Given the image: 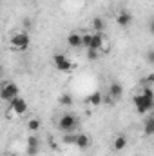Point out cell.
<instances>
[{"mask_svg":"<svg viewBox=\"0 0 154 156\" xmlns=\"http://www.w3.org/2000/svg\"><path fill=\"white\" fill-rule=\"evenodd\" d=\"M75 147H78V149H82V151L89 149V147H91V138H89V134H85V133H76Z\"/></svg>","mask_w":154,"mask_h":156,"instance_id":"cell-11","label":"cell"},{"mask_svg":"<svg viewBox=\"0 0 154 156\" xmlns=\"http://www.w3.org/2000/svg\"><path fill=\"white\" fill-rule=\"evenodd\" d=\"M56 127L62 133H75V129L78 127V116L73 115V113H64V115H60V118H58Z\"/></svg>","mask_w":154,"mask_h":156,"instance_id":"cell-2","label":"cell"},{"mask_svg":"<svg viewBox=\"0 0 154 156\" xmlns=\"http://www.w3.org/2000/svg\"><path fill=\"white\" fill-rule=\"evenodd\" d=\"M2 71H4V69H2V66H0V75H2Z\"/></svg>","mask_w":154,"mask_h":156,"instance_id":"cell-27","label":"cell"},{"mask_svg":"<svg viewBox=\"0 0 154 156\" xmlns=\"http://www.w3.org/2000/svg\"><path fill=\"white\" fill-rule=\"evenodd\" d=\"M154 105V100H151V98H145L143 94H136L134 96V107H136V111L140 113V115H145V113H149L151 109H152Z\"/></svg>","mask_w":154,"mask_h":156,"instance_id":"cell-5","label":"cell"},{"mask_svg":"<svg viewBox=\"0 0 154 156\" xmlns=\"http://www.w3.org/2000/svg\"><path fill=\"white\" fill-rule=\"evenodd\" d=\"M58 104H60L62 107H71V105L75 104V98H73L69 93H62L60 98H58Z\"/></svg>","mask_w":154,"mask_h":156,"instance_id":"cell-15","label":"cell"},{"mask_svg":"<svg viewBox=\"0 0 154 156\" xmlns=\"http://www.w3.org/2000/svg\"><path fill=\"white\" fill-rule=\"evenodd\" d=\"M127 147V136L125 134H116L113 140V149L114 151H123Z\"/></svg>","mask_w":154,"mask_h":156,"instance_id":"cell-13","label":"cell"},{"mask_svg":"<svg viewBox=\"0 0 154 156\" xmlns=\"http://www.w3.org/2000/svg\"><path fill=\"white\" fill-rule=\"evenodd\" d=\"M147 62H149V64H154V49H149V53H147Z\"/></svg>","mask_w":154,"mask_h":156,"instance_id":"cell-24","label":"cell"},{"mask_svg":"<svg viewBox=\"0 0 154 156\" xmlns=\"http://www.w3.org/2000/svg\"><path fill=\"white\" fill-rule=\"evenodd\" d=\"M75 140H76V133H64V136H62L64 145H75Z\"/></svg>","mask_w":154,"mask_h":156,"instance_id":"cell-19","label":"cell"},{"mask_svg":"<svg viewBox=\"0 0 154 156\" xmlns=\"http://www.w3.org/2000/svg\"><path fill=\"white\" fill-rule=\"evenodd\" d=\"M105 47V38H103V33H91V44H89V49L93 51H102ZM87 51V49H85Z\"/></svg>","mask_w":154,"mask_h":156,"instance_id":"cell-8","label":"cell"},{"mask_svg":"<svg viewBox=\"0 0 154 156\" xmlns=\"http://www.w3.org/2000/svg\"><path fill=\"white\" fill-rule=\"evenodd\" d=\"M107 93H109L111 100H120L123 96V85L120 82H111L109 87H107Z\"/></svg>","mask_w":154,"mask_h":156,"instance_id":"cell-9","label":"cell"},{"mask_svg":"<svg viewBox=\"0 0 154 156\" xmlns=\"http://www.w3.org/2000/svg\"><path fill=\"white\" fill-rule=\"evenodd\" d=\"M98 56H100V51H93V49H87V60H98Z\"/></svg>","mask_w":154,"mask_h":156,"instance_id":"cell-22","label":"cell"},{"mask_svg":"<svg viewBox=\"0 0 154 156\" xmlns=\"http://www.w3.org/2000/svg\"><path fill=\"white\" fill-rule=\"evenodd\" d=\"M91 44V33H82V49H89Z\"/></svg>","mask_w":154,"mask_h":156,"instance_id":"cell-20","label":"cell"},{"mask_svg":"<svg viewBox=\"0 0 154 156\" xmlns=\"http://www.w3.org/2000/svg\"><path fill=\"white\" fill-rule=\"evenodd\" d=\"M116 24L120 26V27H129L131 24H132V15L129 13V11H120L118 15H116Z\"/></svg>","mask_w":154,"mask_h":156,"instance_id":"cell-10","label":"cell"},{"mask_svg":"<svg viewBox=\"0 0 154 156\" xmlns=\"http://www.w3.org/2000/svg\"><path fill=\"white\" fill-rule=\"evenodd\" d=\"M143 133L147 134V136H152L154 134V118L149 116L145 120V125H143Z\"/></svg>","mask_w":154,"mask_h":156,"instance_id":"cell-18","label":"cell"},{"mask_svg":"<svg viewBox=\"0 0 154 156\" xmlns=\"http://www.w3.org/2000/svg\"><path fill=\"white\" fill-rule=\"evenodd\" d=\"M102 102H103V96H102V93H100V91L91 93V96L87 98V104H89L91 107H100V105H102Z\"/></svg>","mask_w":154,"mask_h":156,"instance_id":"cell-14","label":"cell"},{"mask_svg":"<svg viewBox=\"0 0 154 156\" xmlns=\"http://www.w3.org/2000/svg\"><path fill=\"white\" fill-rule=\"evenodd\" d=\"M53 66H54V69L60 71V73H69V71L73 69L71 58H69L67 55H64V53H54V55H53Z\"/></svg>","mask_w":154,"mask_h":156,"instance_id":"cell-4","label":"cell"},{"mask_svg":"<svg viewBox=\"0 0 154 156\" xmlns=\"http://www.w3.org/2000/svg\"><path fill=\"white\" fill-rule=\"evenodd\" d=\"M26 153H27V156H38V153H40L38 133H31V134L27 136V147H26Z\"/></svg>","mask_w":154,"mask_h":156,"instance_id":"cell-6","label":"cell"},{"mask_svg":"<svg viewBox=\"0 0 154 156\" xmlns=\"http://www.w3.org/2000/svg\"><path fill=\"white\" fill-rule=\"evenodd\" d=\"M152 82H154V75H152V73H151V75H147V83L151 85Z\"/></svg>","mask_w":154,"mask_h":156,"instance_id":"cell-25","label":"cell"},{"mask_svg":"<svg viewBox=\"0 0 154 156\" xmlns=\"http://www.w3.org/2000/svg\"><path fill=\"white\" fill-rule=\"evenodd\" d=\"M67 45L73 49H80L82 47V33H76V31L69 33L67 35Z\"/></svg>","mask_w":154,"mask_h":156,"instance_id":"cell-12","label":"cell"},{"mask_svg":"<svg viewBox=\"0 0 154 156\" xmlns=\"http://www.w3.org/2000/svg\"><path fill=\"white\" fill-rule=\"evenodd\" d=\"M31 44V37L27 31H15L9 38V45L13 51H26Z\"/></svg>","mask_w":154,"mask_h":156,"instance_id":"cell-1","label":"cell"},{"mask_svg":"<svg viewBox=\"0 0 154 156\" xmlns=\"http://www.w3.org/2000/svg\"><path fill=\"white\" fill-rule=\"evenodd\" d=\"M140 94H143L145 98H151V100H154V94H152V87H151V85H147V87H143V89L140 91Z\"/></svg>","mask_w":154,"mask_h":156,"instance_id":"cell-21","label":"cell"},{"mask_svg":"<svg viewBox=\"0 0 154 156\" xmlns=\"http://www.w3.org/2000/svg\"><path fill=\"white\" fill-rule=\"evenodd\" d=\"M9 104V111H13L15 115H24L26 111H27V102L22 98V96H16V98H13V100H9L7 102Z\"/></svg>","mask_w":154,"mask_h":156,"instance_id":"cell-7","label":"cell"},{"mask_svg":"<svg viewBox=\"0 0 154 156\" xmlns=\"http://www.w3.org/2000/svg\"><path fill=\"white\" fill-rule=\"evenodd\" d=\"M40 127H42V120H40V118H29V120H27V129H29L31 133H38Z\"/></svg>","mask_w":154,"mask_h":156,"instance_id":"cell-17","label":"cell"},{"mask_svg":"<svg viewBox=\"0 0 154 156\" xmlns=\"http://www.w3.org/2000/svg\"><path fill=\"white\" fill-rule=\"evenodd\" d=\"M91 26H93L94 33H103V29H105V22H103V18H100V16H94L93 22H91Z\"/></svg>","mask_w":154,"mask_h":156,"instance_id":"cell-16","label":"cell"},{"mask_svg":"<svg viewBox=\"0 0 154 156\" xmlns=\"http://www.w3.org/2000/svg\"><path fill=\"white\" fill-rule=\"evenodd\" d=\"M31 26H33L31 18H24V20H22V31H29V29H31Z\"/></svg>","mask_w":154,"mask_h":156,"instance_id":"cell-23","label":"cell"},{"mask_svg":"<svg viewBox=\"0 0 154 156\" xmlns=\"http://www.w3.org/2000/svg\"><path fill=\"white\" fill-rule=\"evenodd\" d=\"M7 156H18V154H16V153H9Z\"/></svg>","mask_w":154,"mask_h":156,"instance_id":"cell-26","label":"cell"},{"mask_svg":"<svg viewBox=\"0 0 154 156\" xmlns=\"http://www.w3.org/2000/svg\"><path fill=\"white\" fill-rule=\"evenodd\" d=\"M16 96H20V87L15 83V82H4L2 85H0V100H4V102H9V100H13V98H16Z\"/></svg>","mask_w":154,"mask_h":156,"instance_id":"cell-3","label":"cell"}]
</instances>
